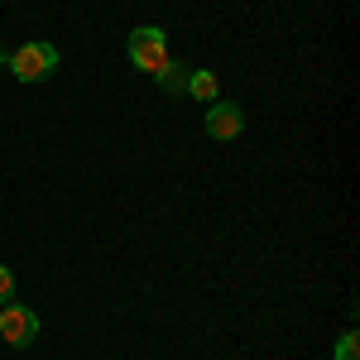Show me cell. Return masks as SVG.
<instances>
[{"label":"cell","instance_id":"8","mask_svg":"<svg viewBox=\"0 0 360 360\" xmlns=\"http://www.w3.org/2000/svg\"><path fill=\"white\" fill-rule=\"evenodd\" d=\"M15 298V274H10V264H0V303H10Z\"/></svg>","mask_w":360,"mask_h":360},{"label":"cell","instance_id":"6","mask_svg":"<svg viewBox=\"0 0 360 360\" xmlns=\"http://www.w3.org/2000/svg\"><path fill=\"white\" fill-rule=\"evenodd\" d=\"M154 77H159V86H164V91H183V86H188V68H183V63H168V68H159V72H154Z\"/></svg>","mask_w":360,"mask_h":360},{"label":"cell","instance_id":"3","mask_svg":"<svg viewBox=\"0 0 360 360\" xmlns=\"http://www.w3.org/2000/svg\"><path fill=\"white\" fill-rule=\"evenodd\" d=\"M0 336L10 341V346H29L34 336H39V317L29 312L25 303H0Z\"/></svg>","mask_w":360,"mask_h":360},{"label":"cell","instance_id":"9","mask_svg":"<svg viewBox=\"0 0 360 360\" xmlns=\"http://www.w3.org/2000/svg\"><path fill=\"white\" fill-rule=\"evenodd\" d=\"M0 63H10V53H5V49H0Z\"/></svg>","mask_w":360,"mask_h":360},{"label":"cell","instance_id":"7","mask_svg":"<svg viewBox=\"0 0 360 360\" xmlns=\"http://www.w3.org/2000/svg\"><path fill=\"white\" fill-rule=\"evenodd\" d=\"M336 360H360V341H356V332H346L341 341H336Z\"/></svg>","mask_w":360,"mask_h":360},{"label":"cell","instance_id":"2","mask_svg":"<svg viewBox=\"0 0 360 360\" xmlns=\"http://www.w3.org/2000/svg\"><path fill=\"white\" fill-rule=\"evenodd\" d=\"M5 68H10L20 82H44V77L58 68V49H53V44H25V49L10 53Z\"/></svg>","mask_w":360,"mask_h":360},{"label":"cell","instance_id":"4","mask_svg":"<svg viewBox=\"0 0 360 360\" xmlns=\"http://www.w3.org/2000/svg\"><path fill=\"white\" fill-rule=\"evenodd\" d=\"M245 130V111L236 106V101H207V135L212 139H236Z\"/></svg>","mask_w":360,"mask_h":360},{"label":"cell","instance_id":"5","mask_svg":"<svg viewBox=\"0 0 360 360\" xmlns=\"http://www.w3.org/2000/svg\"><path fill=\"white\" fill-rule=\"evenodd\" d=\"M183 91L197 96V101H217V72H207V68L188 72V86H183Z\"/></svg>","mask_w":360,"mask_h":360},{"label":"cell","instance_id":"1","mask_svg":"<svg viewBox=\"0 0 360 360\" xmlns=\"http://www.w3.org/2000/svg\"><path fill=\"white\" fill-rule=\"evenodd\" d=\"M130 63H135L139 72H159V68H168L173 58H168V34L159 25H144V29H135L130 34Z\"/></svg>","mask_w":360,"mask_h":360}]
</instances>
